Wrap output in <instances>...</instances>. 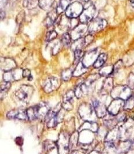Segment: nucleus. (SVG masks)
<instances>
[{
    "mask_svg": "<svg viewBox=\"0 0 134 154\" xmlns=\"http://www.w3.org/2000/svg\"><path fill=\"white\" fill-rule=\"evenodd\" d=\"M5 16V12L4 11H2V10L1 11V20H2V19H4Z\"/></svg>",
    "mask_w": 134,
    "mask_h": 154,
    "instance_id": "nucleus-46",
    "label": "nucleus"
},
{
    "mask_svg": "<svg viewBox=\"0 0 134 154\" xmlns=\"http://www.w3.org/2000/svg\"><path fill=\"white\" fill-rule=\"evenodd\" d=\"M63 118L64 115L61 113V111H60L57 116L52 118L50 121L47 122V127L48 128L55 127L58 123H60L63 121Z\"/></svg>",
    "mask_w": 134,
    "mask_h": 154,
    "instance_id": "nucleus-19",
    "label": "nucleus"
},
{
    "mask_svg": "<svg viewBox=\"0 0 134 154\" xmlns=\"http://www.w3.org/2000/svg\"><path fill=\"white\" fill-rule=\"evenodd\" d=\"M1 67L5 71H8L14 69L16 67L15 62L9 58H3V60H1Z\"/></svg>",
    "mask_w": 134,
    "mask_h": 154,
    "instance_id": "nucleus-16",
    "label": "nucleus"
},
{
    "mask_svg": "<svg viewBox=\"0 0 134 154\" xmlns=\"http://www.w3.org/2000/svg\"><path fill=\"white\" fill-rule=\"evenodd\" d=\"M94 39V37L91 34H88L86 35L85 38H84V44H85V46H86L89 45L90 44H91L92 42V41Z\"/></svg>",
    "mask_w": 134,
    "mask_h": 154,
    "instance_id": "nucleus-41",
    "label": "nucleus"
},
{
    "mask_svg": "<svg viewBox=\"0 0 134 154\" xmlns=\"http://www.w3.org/2000/svg\"><path fill=\"white\" fill-rule=\"evenodd\" d=\"M56 146L55 143L51 140H46L43 143V148L46 154L50 152L53 149H55Z\"/></svg>",
    "mask_w": 134,
    "mask_h": 154,
    "instance_id": "nucleus-31",
    "label": "nucleus"
},
{
    "mask_svg": "<svg viewBox=\"0 0 134 154\" xmlns=\"http://www.w3.org/2000/svg\"><path fill=\"white\" fill-rule=\"evenodd\" d=\"M23 70L21 69L15 68L14 69L5 71L4 74L3 78L5 81L10 82L20 79L23 77Z\"/></svg>",
    "mask_w": 134,
    "mask_h": 154,
    "instance_id": "nucleus-9",
    "label": "nucleus"
},
{
    "mask_svg": "<svg viewBox=\"0 0 134 154\" xmlns=\"http://www.w3.org/2000/svg\"><path fill=\"white\" fill-rule=\"evenodd\" d=\"M113 80L111 78H108L104 82L103 85L102 91H103L105 93L112 91L113 89Z\"/></svg>",
    "mask_w": 134,
    "mask_h": 154,
    "instance_id": "nucleus-30",
    "label": "nucleus"
},
{
    "mask_svg": "<svg viewBox=\"0 0 134 154\" xmlns=\"http://www.w3.org/2000/svg\"><path fill=\"white\" fill-rule=\"evenodd\" d=\"M130 2H131L132 4H134V0H130Z\"/></svg>",
    "mask_w": 134,
    "mask_h": 154,
    "instance_id": "nucleus-49",
    "label": "nucleus"
},
{
    "mask_svg": "<svg viewBox=\"0 0 134 154\" xmlns=\"http://www.w3.org/2000/svg\"><path fill=\"white\" fill-rule=\"evenodd\" d=\"M124 103L123 100L120 99H114L108 108V111L112 116H116L119 113L121 109L124 108Z\"/></svg>",
    "mask_w": 134,
    "mask_h": 154,
    "instance_id": "nucleus-11",
    "label": "nucleus"
},
{
    "mask_svg": "<svg viewBox=\"0 0 134 154\" xmlns=\"http://www.w3.org/2000/svg\"><path fill=\"white\" fill-rule=\"evenodd\" d=\"M10 88V82L4 81L1 84V99L4 98Z\"/></svg>",
    "mask_w": 134,
    "mask_h": 154,
    "instance_id": "nucleus-29",
    "label": "nucleus"
},
{
    "mask_svg": "<svg viewBox=\"0 0 134 154\" xmlns=\"http://www.w3.org/2000/svg\"><path fill=\"white\" fill-rule=\"evenodd\" d=\"M31 75V71L30 69H24L23 72V78H28Z\"/></svg>",
    "mask_w": 134,
    "mask_h": 154,
    "instance_id": "nucleus-44",
    "label": "nucleus"
},
{
    "mask_svg": "<svg viewBox=\"0 0 134 154\" xmlns=\"http://www.w3.org/2000/svg\"><path fill=\"white\" fill-rule=\"evenodd\" d=\"M70 137L65 133H62L58 140V151L59 154H68L70 149Z\"/></svg>",
    "mask_w": 134,
    "mask_h": 154,
    "instance_id": "nucleus-6",
    "label": "nucleus"
},
{
    "mask_svg": "<svg viewBox=\"0 0 134 154\" xmlns=\"http://www.w3.org/2000/svg\"><path fill=\"white\" fill-rule=\"evenodd\" d=\"M34 91V88L30 85H22L15 93L16 97L25 103L29 102Z\"/></svg>",
    "mask_w": 134,
    "mask_h": 154,
    "instance_id": "nucleus-4",
    "label": "nucleus"
},
{
    "mask_svg": "<svg viewBox=\"0 0 134 154\" xmlns=\"http://www.w3.org/2000/svg\"><path fill=\"white\" fill-rule=\"evenodd\" d=\"M108 24L107 22L101 18H94L88 24V31L99 32L105 29Z\"/></svg>",
    "mask_w": 134,
    "mask_h": 154,
    "instance_id": "nucleus-8",
    "label": "nucleus"
},
{
    "mask_svg": "<svg viewBox=\"0 0 134 154\" xmlns=\"http://www.w3.org/2000/svg\"><path fill=\"white\" fill-rule=\"evenodd\" d=\"M55 0H38V4L40 8L44 10H48L51 8Z\"/></svg>",
    "mask_w": 134,
    "mask_h": 154,
    "instance_id": "nucleus-27",
    "label": "nucleus"
},
{
    "mask_svg": "<svg viewBox=\"0 0 134 154\" xmlns=\"http://www.w3.org/2000/svg\"><path fill=\"white\" fill-rule=\"evenodd\" d=\"M24 16H25V12L24 11H22L16 16V23L18 24L22 23L24 18Z\"/></svg>",
    "mask_w": 134,
    "mask_h": 154,
    "instance_id": "nucleus-42",
    "label": "nucleus"
},
{
    "mask_svg": "<svg viewBox=\"0 0 134 154\" xmlns=\"http://www.w3.org/2000/svg\"><path fill=\"white\" fill-rule=\"evenodd\" d=\"M100 154V152H98V151H92L91 152L90 154Z\"/></svg>",
    "mask_w": 134,
    "mask_h": 154,
    "instance_id": "nucleus-47",
    "label": "nucleus"
},
{
    "mask_svg": "<svg viewBox=\"0 0 134 154\" xmlns=\"http://www.w3.org/2000/svg\"><path fill=\"white\" fill-rule=\"evenodd\" d=\"M84 6L81 2L78 1H75L68 6L65 11V15L70 18H77L82 14L83 11Z\"/></svg>",
    "mask_w": 134,
    "mask_h": 154,
    "instance_id": "nucleus-5",
    "label": "nucleus"
},
{
    "mask_svg": "<svg viewBox=\"0 0 134 154\" xmlns=\"http://www.w3.org/2000/svg\"><path fill=\"white\" fill-rule=\"evenodd\" d=\"M74 55H75L74 63L77 65L79 62H80V60L82 57H83L84 54L82 49H78L74 51Z\"/></svg>",
    "mask_w": 134,
    "mask_h": 154,
    "instance_id": "nucleus-36",
    "label": "nucleus"
},
{
    "mask_svg": "<svg viewBox=\"0 0 134 154\" xmlns=\"http://www.w3.org/2000/svg\"><path fill=\"white\" fill-rule=\"evenodd\" d=\"M93 107L94 109L95 115L98 118H103L106 114V108L104 104L101 103L99 101H93Z\"/></svg>",
    "mask_w": 134,
    "mask_h": 154,
    "instance_id": "nucleus-15",
    "label": "nucleus"
},
{
    "mask_svg": "<svg viewBox=\"0 0 134 154\" xmlns=\"http://www.w3.org/2000/svg\"><path fill=\"white\" fill-rule=\"evenodd\" d=\"M107 60V55L104 53L101 54L97 58V60H95L93 66L95 69H99L101 67H103V65L105 64Z\"/></svg>",
    "mask_w": 134,
    "mask_h": 154,
    "instance_id": "nucleus-24",
    "label": "nucleus"
},
{
    "mask_svg": "<svg viewBox=\"0 0 134 154\" xmlns=\"http://www.w3.org/2000/svg\"><path fill=\"white\" fill-rule=\"evenodd\" d=\"M71 35L68 32H65L63 35L62 37V43L64 46H69L71 42Z\"/></svg>",
    "mask_w": 134,
    "mask_h": 154,
    "instance_id": "nucleus-34",
    "label": "nucleus"
},
{
    "mask_svg": "<svg viewBox=\"0 0 134 154\" xmlns=\"http://www.w3.org/2000/svg\"><path fill=\"white\" fill-rule=\"evenodd\" d=\"M131 146V143L130 140H125V141L122 140L121 143H120L119 144L118 151L122 152H127L130 149Z\"/></svg>",
    "mask_w": 134,
    "mask_h": 154,
    "instance_id": "nucleus-26",
    "label": "nucleus"
},
{
    "mask_svg": "<svg viewBox=\"0 0 134 154\" xmlns=\"http://www.w3.org/2000/svg\"><path fill=\"white\" fill-rule=\"evenodd\" d=\"M87 30L88 31V26H87L86 24L82 23L79 24L75 29L72 30L71 34V38L73 41L82 38L83 35H85Z\"/></svg>",
    "mask_w": 134,
    "mask_h": 154,
    "instance_id": "nucleus-10",
    "label": "nucleus"
},
{
    "mask_svg": "<svg viewBox=\"0 0 134 154\" xmlns=\"http://www.w3.org/2000/svg\"><path fill=\"white\" fill-rule=\"evenodd\" d=\"M134 107V96H131L126 100L124 103V109H131Z\"/></svg>",
    "mask_w": 134,
    "mask_h": 154,
    "instance_id": "nucleus-35",
    "label": "nucleus"
},
{
    "mask_svg": "<svg viewBox=\"0 0 134 154\" xmlns=\"http://www.w3.org/2000/svg\"><path fill=\"white\" fill-rule=\"evenodd\" d=\"M61 48V45L60 43H57L56 45L54 46L53 49H52V54L53 55H55L57 54Z\"/></svg>",
    "mask_w": 134,
    "mask_h": 154,
    "instance_id": "nucleus-43",
    "label": "nucleus"
},
{
    "mask_svg": "<svg viewBox=\"0 0 134 154\" xmlns=\"http://www.w3.org/2000/svg\"><path fill=\"white\" fill-rule=\"evenodd\" d=\"M80 1H83V2H87L90 1V0H80Z\"/></svg>",
    "mask_w": 134,
    "mask_h": 154,
    "instance_id": "nucleus-48",
    "label": "nucleus"
},
{
    "mask_svg": "<svg viewBox=\"0 0 134 154\" xmlns=\"http://www.w3.org/2000/svg\"></svg>",
    "mask_w": 134,
    "mask_h": 154,
    "instance_id": "nucleus-50",
    "label": "nucleus"
},
{
    "mask_svg": "<svg viewBox=\"0 0 134 154\" xmlns=\"http://www.w3.org/2000/svg\"><path fill=\"white\" fill-rule=\"evenodd\" d=\"M131 89L128 86L119 85L113 88L111 91V96L114 99H120L127 100L132 96Z\"/></svg>",
    "mask_w": 134,
    "mask_h": 154,
    "instance_id": "nucleus-2",
    "label": "nucleus"
},
{
    "mask_svg": "<svg viewBox=\"0 0 134 154\" xmlns=\"http://www.w3.org/2000/svg\"><path fill=\"white\" fill-rule=\"evenodd\" d=\"M95 12L96 9L93 2L91 1L86 2L84 5L83 11L79 16L80 22L83 24H87L88 22L90 23L94 19Z\"/></svg>",
    "mask_w": 134,
    "mask_h": 154,
    "instance_id": "nucleus-3",
    "label": "nucleus"
},
{
    "mask_svg": "<svg viewBox=\"0 0 134 154\" xmlns=\"http://www.w3.org/2000/svg\"><path fill=\"white\" fill-rule=\"evenodd\" d=\"M86 129L89 130L93 132H96L98 130V126L97 123L96 122H94L93 121H86L81 126L79 130L83 131V130H86Z\"/></svg>",
    "mask_w": 134,
    "mask_h": 154,
    "instance_id": "nucleus-18",
    "label": "nucleus"
},
{
    "mask_svg": "<svg viewBox=\"0 0 134 154\" xmlns=\"http://www.w3.org/2000/svg\"><path fill=\"white\" fill-rule=\"evenodd\" d=\"M103 154H118V151L116 148L113 143L106 141Z\"/></svg>",
    "mask_w": 134,
    "mask_h": 154,
    "instance_id": "nucleus-20",
    "label": "nucleus"
},
{
    "mask_svg": "<svg viewBox=\"0 0 134 154\" xmlns=\"http://www.w3.org/2000/svg\"><path fill=\"white\" fill-rule=\"evenodd\" d=\"M73 71L71 69H68L64 70L62 73L63 79L65 81H69L71 79V77L73 76Z\"/></svg>",
    "mask_w": 134,
    "mask_h": 154,
    "instance_id": "nucleus-33",
    "label": "nucleus"
},
{
    "mask_svg": "<svg viewBox=\"0 0 134 154\" xmlns=\"http://www.w3.org/2000/svg\"><path fill=\"white\" fill-rule=\"evenodd\" d=\"M60 80L54 77H49L46 78L43 84V88L45 92L50 93L56 90L60 86Z\"/></svg>",
    "mask_w": 134,
    "mask_h": 154,
    "instance_id": "nucleus-7",
    "label": "nucleus"
},
{
    "mask_svg": "<svg viewBox=\"0 0 134 154\" xmlns=\"http://www.w3.org/2000/svg\"><path fill=\"white\" fill-rule=\"evenodd\" d=\"M57 36V33L55 31L53 30V31H49L46 35V39L47 42H50L55 39Z\"/></svg>",
    "mask_w": 134,
    "mask_h": 154,
    "instance_id": "nucleus-37",
    "label": "nucleus"
},
{
    "mask_svg": "<svg viewBox=\"0 0 134 154\" xmlns=\"http://www.w3.org/2000/svg\"><path fill=\"white\" fill-rule=\"evenodd\" d=\"M75 96V92L72 91V90H70V91H69L67 93V94L64 97L63 101H71V100L73 99V98Z\"/></svg>",
    "mask_w": 134,
    "mask_h": 154,
    "instance_id": "nucleus-38",
    "label": "nucleus"
},
{
    "mask_svg": "<svg viewBox=\"0 0 134 154\" xmlns=\"http://www.w3.org/2000/svg\"><path fill=\"white\" fill-rule=\"evenodd\" d=\"M120 139V128H115L112 131H109L105 137L106 141L113 143L117 140Z\"/></svg>",
    "mask_w": 134,
    "mask_h": 154,
    "instance_id": "nucleus-17",
    "label": "nucleus"
},
{
    "mask_svg": "<svg viewBox=\"0 0 134 154\" xmlns=\"http://www.w3.org/2000/svg\"><path fill=\"white\" fill-rule=\"evenodd\" d=\"M7 116L8 118L11 119H17L20 120L29 119L27 110L23 109L17 108L12 109L8 112Z\"/></svg>",
    "mask_w": 134,
    "mask_h": 154,
    "instance_id": "nucleus-12",
    "label": "nucleus"
},
{
    "mask_svg": "<svg viewBox=\"0 0 134 154\" xmlns=\"http://www.w3.org/2000/svg\"><path fill=\"white\" fill-rule=\"evenodd\" d=\"M87 71V67H86L82 61L79 62L76 65L75 69L73 70V77H79L81 75L86 72Z\"/></svg>",
    "mask_w": 134,
    "mask_h": 154,
    "instance_id": "nucleus-21",
    "label": "nucleus"
},
{
    "mask_svg": "<svg viewBox=\"0 0 134 154\" xmlns=\"http://www.w3.org/2000/svg\"><path fill=\"white\" fill-rule=\"evenodd\" d=\"M114 72V66L108 65L103 67L100 71V75L103 77H107Z\"/></svg>",
    "mask_w": 134,
    "mask_h": 154,
    "instance_id": "nucleus-25",
    "label": "nucleus"
},
{
    "mask_svg": "<svg viewBox=\"0 0 134 154\" xmlns=\"http://www.w3.org/2000/svg\"><path fill=\"white\" fill-rule=\"evenodd\" d=\"M55 20H53L50 16L47 15L44 20V25L47 27H50L55 23Z\"/></svg>",
    "mask_w": 134,
    "mask_h": 154,
    "instance_id": "nucleus-39",
    "label": "nucleus"
},
{
    "mask_svg": "<svg viewBox=\"0 0 134 154\" xmlns=\"http://www.w3.org/2000/svg\"><path fill=\"white\" fill-rule=\"evenodd\" d=\"M72 0H60V4L56 9L57 14L59 15L66 11L67 8L71 4Z\"/></svg>",
    "mask_w": 134,
    "mask_h": 154,
    "instance_id": "nucleus-23",
    "label": "nucleus"
},
{
    "mask_svg": "<svg viewBox=\"0 0 134 154\" xmlns=\"http://www.w3.org/2000/svg\"><path fill=\"white\" fill-rule=\"evenodd\" d=\"M78 137V132H74L70 139V148H71L72 149V148L77 146Z\"/></svg>",
    "mask_w": 134,
    "mask_h": 154,
    "instance_id": "nucleus-32",
    "label": "nucleus"
},
{
    "mask_svg": "<svg viewBox=\"0 0 134 154\" xmlns=\"http://www.w3.org/2000/svg\"><path fill=\"white\" fill-rule=\"evenodd\" d=\"M50 109V108L47 103L40 102L27 109L28 119L31 121L37 119H45Z\"/></svg>",
    "mask_w": 134,
    "mask_h": 154,
    "instance_id": "nucleus-1",
    "label": "nucleus"
},
{
    "mask_svg": "<svg viewBox=\"0 0 134 154\" xmlns=\"http://www.w3.org/2000/svg\"><path fill=\"white\" fill-rule=\"evenodd\" d=\"M97 54V49L87 52L86 54L83 55V60H82V62L86 67H88L91 65L94 64L95 60H97L96 59Z\"/></svg>",
    "mask_w": 134,
    "mask_h": 154,
    "instance_id": "nucleus-13",
    "label": "nucleus"
},
{
    "mask_svg": "<svg viewBox=\"0 0 134 154\" xmlns=\"http://www.w3.org/2000/svg\"><path fill=\"white\" fill-rule=\"evenodd\" d=\"M85 47V44H84V38H81L76 39L75 41H73V43L71 45V49L73 52L78 49H82V48Z\"/></svg>",
    "mask_w": 134,
    "mask_h": 154,
    "instance_id": "nucleus-28",
    "label": "nucleus"
},
{
    "mask_svg": "<svg viewBox=\"0 0 134 154\" xmlns=\"http://www.w3.org/2000/svg\"><path fill=\"white\" fill-rule=\"evenodd\" d=\"M128 86L131 89H134V74L131 73L128 78Z\"/></svg>",
    "mask_w": 134,
    "mask_h": 154,
    "instance_id": "nucleus-40",
    "label": "nucleus"
},
{
    "mask_svg": "<svg viewBox=\"0 0 134 154\" xmlns=\"http://www.w3.org/2000/svg\"><path fill=\"white\" fill-rule=\"evenodd\" d=\"M88 91V86L86 85L85 83H82L80 85H78V86L76 88V90L75 91V96L80 99L81 97H82L83 95L86 94Z\"/></svg>",
    "mask_w": 134,
    "mask_h": 154,
    "instance_id": "nucleus-22",
    "label": "nucleus"
},
{
    "mask_svg": "<svg viewBox=\"0 0 134 154\" xmlns=\"http://www.w3.org/2000/svg\"><path fill=\"white\" fill-rule=\"evenodd\" d=\"M16 144L19 146H22L23 143V139L21 137H18L16 139Z\"/></svg>",
    "mask_w": 134,
    "mask_h": 154,
    "instance_id": "nucleus-45",
    "label": "nucleus"
},
{
    "mask_svg": "<svg viewBox=\"0 0 134 154\" xmlns=\"http://www.w3.org/2000/svg\"><path fill=\"white\" fill-rule=\"evenodd\" d=\"M93 108L89 104H83L79 108V114L83 119L89 121L88 119L92 116L94 112Z\"/></svg>",
    "mask_w": 134,
    "mask_h": 154,
    "instance_id": "nucleus-14",
    "label": "nucleus"
}]
</instances>
